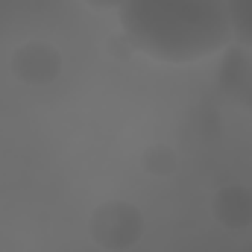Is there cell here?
<instances>
[{"instance_id": "cell-4", "label": "cell", "mask_w": 252, "mask_h": 252, "mask_svg": "<svg viewBox=\"0 0 252 252\" xmlns=\"http://www.w3.org/2000/svg\"><path fill=\"white\" fill-rule=\"evenodd\" d=\"M211 211L220 226L226 229H247L252 226V188L250 185H226L214 193Z\"/></svg>"}, {"instance_id": "cell-6", "label": "cell", "mask_w": 252, "mask_h": 252, "mask_svg": "<svg viewBox=\"0 0 252 252\" xmlns=\"http://www.w3.org/2000/svg\"><path fill=\"white\" fill-rule=\"evenodd\" d=\"M144 167L153 176H170L176 170V153L170 147H150L144 153Z\"/></svg>"}, {"instance_id": "cell-1", "label": "cell", "mask_w": 252, "mask_h": 252, "mask_svg": "<svg viewBox=\"0 0 252 252\" xmlns=\"http://www.w3.org/2000/svg\"><path fill=\"white\" fill-rule=\"evenodd\" d=\"M124 35L144 53L164 62H193L232 38L226 0H126Z\"/></svg>"}, {"instance_id": "cell-3", "label": "cell", "mask_w": 252, "mask_h": 252, "mask_svg": "<svg viewBox=\"0 0 252 252\" xmlns=\"http://www.w3.org/2000/svg\"><path fill=\"white\" fill-rule=\"evenodd\" d=\"M9 67L27 85H47L62 70V53L47 41H27L12 53Z\"/></svg>"}, {"instance_id": "cell-5", "label": "cell", "mask_w": 252, "mask_h": 252, "mask_svg": "<svg viewBox=\"0 0 252 252\" xmlns=\"http://www.w3.org/2000/svg\"><path fill=\"white\" fill-rule=\"evenodd\" d=\"M232 35L252 47V0H226Z\"/></svg>"}, {"instance_id": "cell-7", "label": "cell", "mask_w": 252, "mask_h": 252, "mask_svg": "<svg viewBox=\"0 0 252 252\" xmlns=\"http://www.w3.org/2000/svg\"><path fill=\"white\" fill-rule=\"evenodd\" d=\"M85 3H91L94 9H115V6L121 9V6H124L126 0H85Z\"/></svg>"}, {"instance_id": "cell-2", "label": "cell", "mask_w": 252, "mask_h": 252, "mask_svg": "<svg viewBox=\"0 0 252 252\" xmlns=\"http://www.w3.org/2000/svg\"><path fill=\"white\" fill-rule=\"evenodd\" d=\"M88 232H91L94 244L103 250H129L138 244V238L144 232V214L132 202L112 199V202H103L100 208H94V214L88 220Z\"/></svg>"}]
</instances>
